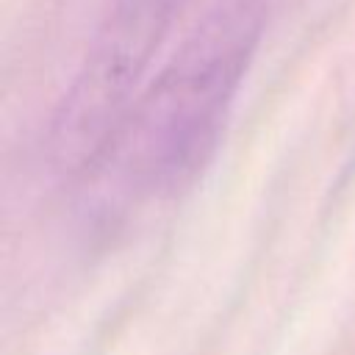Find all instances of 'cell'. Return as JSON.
Listing matches in <instances>:
<instances>
[{"mask_svg":"<svg viewBox=\"0 0 355 355\" xmlns=\"http://www.w3.org/2000/svg\"><path fill=\"white\" fill-rule=\"evenodd\" d=\"M261 28L258 0H216L155 72L97 172L130 197L189 186L216 153Z\"/></svg>","mask_w":355,"mask_h":355,"instance_id":"6da1fadb","label":"cell"},{"mask_svg":"<svg viewBox=\"0 0 355 355\" xmlns=\"http://www.w3.org/2000/svg\"><path fill=\"white\" fill-rule=\"evenodd\" d=\"M189 0H116L50 125V164L64 178L97 175L153 78Z\"/></svg>","mask_w":355,"mask_h":355,"instance_id":"7a4b0ae2","label":"cell"}]
</instances>
